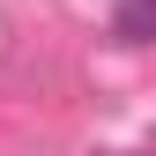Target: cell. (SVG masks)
I'll return each instance as SVG.
<instances>
[{
  "label": "cell",
  "instance_id": "6da1fadb",
  "mask_svg": "<svg viewBox=\"0 0 156 156\" xmlns=\"http://www.w3.org/2000/svg\"><path fill=\"white\" fill-rule=\"evenodd\" d=\"M112 37H119V45H149L156 37V0H126V8L112 15Z\"/></svg>",
  "mask_w": 156,
  "mask_h": 156
}]
</instances>
